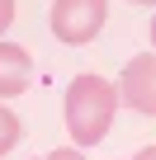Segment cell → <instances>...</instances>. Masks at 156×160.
I'll return each mask as SVG.
<instances>
[{
	"label": "cell",
	"instance_id": "30bf717a",
	"mask_svg": "<svg viewBox=\"0 0 156 160\" xmlns=\"http://www.w3.org/2000/svg\"><path fill=\"white\" fill-rule=\"evenodd\" d=\"M132 5H156V0H132Z\"/></svg>",
	"mask_w": 156,
	"mask_h": 160
},
{
	"label": "cell",
	"instance_id": "9c48e42d",
	"mask_svg": "<svg viewBox=\"0 0 156 160\" xmlns=\"http://www.w3.org/2000/svg\"><path fill=\"white\" fill-rule=\"evenodd\" d=\"M151 52H156V19H151Z\"/></svg>",
	"mask_w": 156,
	"mask_h": 160
},
{
	"label": "cell",
	"instance_id": "3957f363",
	"mask_svg": "<svg viewBox=\"0 0 156 160\" xmlns=\"http://www.w3.org/2000/svg\"><path fill=\"white\" fill-rule=\"evenodd\" d=\"M118 104L137 108L142 118H156V52H142L118 75Z\"/></svg>",
	"mask_w": 156,
	"mask_h": 160
},
{
	"label": "cell",
	"instance_id": "6da1fadb",
	"mask_svg": "<svg viewBox=\"0 0 156 160\" xmlns=\"http://www.w3.org/2000/svg\"><path fill=\"white\" fill-rule=\"evenodd\" d=\"M114 113H118V85L104 75H76L66 85V99H62V118H66V132L76 146H95L104 141V132L114 127Z\"/></svg>",
	"mask_w": 156,
	"mask_h": 160
},
{
	"label": "cell",
	"instance_id": "8992f818",
	"mask_svg": "<svg viewBox=\"0 0 156 160\" xmlns=\"http://www.w3.org/2000/svg\"><path fill=\"white\" fill-rule=\"evenodd\" d=\"M14 24V0H0V33Z\"/></svg>",
	"mask_w": 156,
	"mask_h": 160
},
{
	"label": "cell",
	"instance_id": "52a82bcc",
	"mask_svg": "<svg viewBox=\"0 0 156 160\" xmlns=\"http://www.w3.org/2000/svg\"><path fill=\"white\" fill-rule=\"evenodd\" d=\"M47 160H85V155L71 151V146H57V151H47Z\"/></svg>",
	"mask_w": 156,
	"mask_h": 160
},
{
	"label": "cell",
	"instance_id": "7a4b0ae2",
	"mask_svg": "<svg viewBox=\"0 0 156 160\" xmlns=\"http://www.w3.org/2000/svg\"><path fill=\"white\" fill-rule=\"evenodd\" d=\"M104 19H109V0H52V14H47L52 33L66 47L95 42V33L104 28Z\"/></svg>",
	"mask_w": 156,
	"mask_h": 160
},
{
	"label": "cell",
	"instance_id": "ba28073f",
	"mask_svg": "<svg viewBox=\"0 0 156 160\" xmlns=\"http://www.w3.org/2000/svg\"><path fill=\"white\" fill-rule=\"evenodd\" d=\"M132 160H156V146H142V151H137Z\"/></svg>",
	"mask_w": 156,
	"mask_h": 160
},
{
	"label": "cell",
	"instance_id": "5b68a950",
	"mask_svg": "<svg viewBox=\"0 0 156 160\" xmlns=\"http://www.w3.org/2000/svg\"><path fill=\"white\" fill-rule=\"evenodd\" d=\"M19 137H24V127H19V118H14L10 108H0V155H10V151L19 146Z\"/></svg>",
	"mask_w": 156,
	"mask_h": 160
},
{
	"label": "cell",
	"instance_id": "277c9868",
	"mask_svg": "<svg viewBox=\"0 0 156 160\" xmlns=\"http://www.w3.org/2000/svg\"><path fill=\"white\" fill-rule=\"evenodd\" d=\"M33 80V61L19 42H0V99H14L29 90Z\"/></svg>",
	"mask_w": 156,
	"mask_h": 160
}]
</instances>
